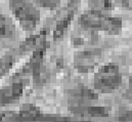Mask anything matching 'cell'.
Returning a JSON list of instances; mask_svg holds the SVG:
<instances>
[{"instance_id":"6da1fadb","label":"cell","mask_w":132,"mask_h":122,"mask_svg":"<svg viewBox=\"0 0 132 122\" xmlns=\"http://www.w3.org/2000/svg\"><path fill=\"white\" fill-rule=\"evenodd\" d=\"M79 24L84 28L98 29L109 34H118L123 26L120 18L109 17L100 10H88L84 12L79 19Z\"/></svg>"},{"instance_id":"7a4b0ae2","label":"cell","mask_w":132,"mask_h":122,"mask_svg":"<svg viewBox=\"0 0 132 122\" xmlns=\"http://www.w3.org/2000/svg\"><path fill=\"white\" fill-rule=\"evenodd\" d=\"M122 84V74L119 66L108 64L99 69L94 77V87L102 92H110L118 89Z\"/></svg>"},{"instance_id":"3957f363","label":"cell","mask_w":132,"mask_h":122,"mask_svg":"<svg viewBox=\"0 0 132 122\" xmlns=\"http://www.w3.org/2000/svg\"><path fill=\"white\" fill-rule=\"evenodd\" d=\"M11 8L15 17L26 28H34L39 21V11L27 1L11 0Z\"/></svg>"},{"instance_id":"277c9868","label":"cell","mask_w":132,"mask_h":122,"mask_svg":"<svg viewBox=\"0 0 132 122\" xmlns=\"http://www.w3.org/2000/svg\"><path fill=\"white\" fill-rule=\"evenodd\" d=\"M21 92H22V85L21 84H14L13 87L1 91V93H0V103L1 104L9 103L11 100L18 97V95H20Z\"/></svg>"},{"instance_id":"5b68a950","label":"cell","mask_w":132,"mask_h":122,"mask_svg":"<svg viewBox=\"0 0 132 122\" xmlns=\"http://www.w3.org/2000/svg\"><path fill=\"white\" fill-rule=\"evenodd\" d=\"M12 33V26L4 17L0 16V37H9Z\"/></svg>"},{"instance_id":"8992f818","label":"cell","mask_w":132,"mask_h":122,"mask_svg":"<svg viewBox=\"0 0 132 122\" xmlns=\"http://www.w3.org/2000/svg\"><path fill=\"white\" fill-rule=\"evenodd\" d=\"M61 0H37L38 4H40L43 7H48V8H54L55 6L59 5Z\"/></svg>"},{"instance_id":"52a82bcc","label":"cell","mask_w":132,"mask_h":122,"mask_svg":"<svg viewBox=\"0 0 132 122\" xmlns=\"http://www.w3.org/2000/svg\"><path fill=\"white\" fill-rule=\"evenodd\" d=\"M114 1L118 4H120L121 6H124V7L130 6L132 3V0H114Z\"/></svg>"}]
</instances>
